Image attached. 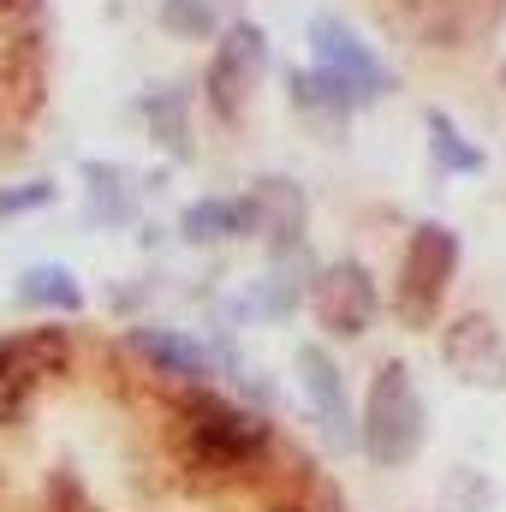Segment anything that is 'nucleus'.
Returning <instances> with one entry per match:
<instances>
[{
	"label": "nucleus",
	"instance_id": "nucleus-9",
	"mask_svg": "<svg viewBox=\"0 0 506 512\" xmlns=\"http://www.w3.org/2000/svg\"><path fill=\"white\" fill-rule=\"evenodd\" d=\"M298 387H304V399H310V411H316V423H322V435L334 441V447H352L358 441V405H352V387H346V370L334 364V352L328 346H298Z\"/></svg>",
	"mask_w": 506,
	"mask_h": 512
},
{
	"label": "nucleus",
	"instance_id": "nucleus-2",
	"mask_svg": "<svg viewBox=\"0 0 506 512\" xmlns=\"http://www.w3.org/2000/svg\"><path fill=\"white\" fill-rule=\"evenodd\" d=\"M310 72L322 78V90L334 96L340 114H358V108H370L393 90V72L381 66V54L334 12L310 18Z\"/></svg>",
	"mask_w": 506,
	"mask_h": 512
},
{
	"label": "nucleus",
	"instance_id": "nucleus-14",
	"mask_svg": "<svg viewBox=\"0 0 506 512\" xmlns=\"http://www.w3.org/2000/svg\"><path fill=\"white\" fill-rule=\"evenodd\" d=\"M84 197L96 227H126L137 215V179L114 161H84Z\"/></svg>",
	"mask_w": 506,
	"mask_h": 512
},
{
	"label": "nucleus",
	"instance_id": "nucleus-7",
	"mask_svg": "<svg viewBox=\"0 0 506 512\" xmlns=\"http://www.w3.org/2000/svg\"><path fill=\"white\" fill-rule=\"evenodd\" d=\"M441 364L477 393H506V334L489 310H459L441 328Z\"/></svg>",
	"mask_w": 506,
	"mask_h": 512
},
{
	"label": "nucleus",
	"instance_id": "nucleus-1",
	"mask_svg": "<svg viewBox=\"0 0 506 512\" xmlns=\"http://www.w3.org/2000/svg\"><path fill=\"white\" fill-rule=\"evenodd\" d=\"M423 393L411 382V370L399 358H387L376 376H370V393H364V411H358V441L370 453V465L381 471H405L417 453H423Z\"/></svg>",
	"mask_w": 506,
	"mask_h": 512
},
{
	"label": "nucleus",
	"instance_id": "nucleus-6",
	"mask_svg": "<svg viewBox=\"0 0 506 512\" xmlns=\"http://www.w3.org/2000/svg\"><path fill=\"white\" fill-rule=\"evenodd\" d=\"M262 72H268V36L256 30L251 18H233L215 36L209 72H203V102L215 108V120H239V108L251 102Z\"/></svg>",
	"mask_w": 506,
	"mask_h": 512
},
{
	"label": "nucleus",
	"instance_id": "nucleus-17",
	"mask_svg": "<svg viewBox=\"0 0 506 512\" xmlns=\"http://www.w3.org/2000/svg\"><path fill=\"white\" fill-rule=\"evenodd\" d=\"M227 24H233V18H227L221 0H161V30L179 36V42H209V36H221Z\"/></svg>",
	"mask_w": 506,
	"mask_h": 512
},
{
	"label": "nucleus",
	"instance_id": "nucleus-15",
	"mask_svg": "<svg viewBox=\"0 0 506 512\" xmlns=\"http://www.w3.org/2000/svg\"><path fill=\"white\" fill-rule=\"evenodd\" d=\"M137 114H143V131H149L167 155H191V96H185L179 84L149 90V96L137 102Z\"/></svg>",
	"mask_w": 506,
	"mask_h": 512
},
{
	"label": "nucleus",
	"instance_id": "nucleus-10",
	"mask_svg": "<svg viewBox=\"0 0 506 512\" xmlns=\"http://www.w3.org/2000/svg\"><path fill=\"white\" fill-rule=\"evenodd\" d=\"M126 352L137 364H149V370H161V376H173V382H191V387H203L215 376L209 346L191 340V334H179V328H131Z\"/></svg>",
	"mask_w": 506,
	"mask_h": 512
},
{
	"label": "nucleus",
	"instance_id": "nucleus-18",
	"mask_svg": "<svg viewBox=\"0 0 506 512\" xmlns=\"http://www.w3.org/2000/svg\"><path fill=\"white\" fill-rule=\"evenodd\" d=\"M54 203V179H18V185H0V221H18V215H36Z\"/></svg>",
	"mask_w": 506,
	"mask_h": 512
},
{
	"label": "nucleus",
	"instance_id": "nucleus-12",
	"mask_svg": "<svg viewBox=\"0 0 506 512\" xmlns=\"http://www.w3.org/2000/svg\"><path fill=\"white\" fill-rule=\"evenodd\" d=\"M256 215H262V239H274V251H292L304 239V221H310V203H304V185L298 179H262L251 191Z\"/></svg>",
	"mask_w": 506,
	"mask_h": 512
},
{
	"label": "nucleus",
	"instance_id": "nucleus-8",
	"mask_svg": "<svg viewBox=\"0 0 506 512\" xmlns=\"http://www.w3.org/2000/svg\"><path fill=\"white\" fill-rule=\"evenodd\" d=\"M66 340L60 334H6L0 340V423H18L36 399V387L48 382V370H60Z\"/></svg>",
	"mask_w": 506,
	"mask_h": 512
},
{
	"label": "nucleus",
	"instance_id": "nucleus-4",
	"mask_svg": "<svg viewBox=\"0 0 506 512\" xmlns=\"http://www.w3.org/2000/svg\"><path fill=\"white\" fill-rule=\"evenodd\" d=\"M459 280V233L441 221L411 227L405 256H399V286H393V310L405 328H429L441 316L447 286Z\"/></svg>",
	"mask_w": 506,
	"mask_h": 512
},
{
	"label": "nucleus",
	"instance_id": "nucleus-3",
	"mask_svg": "<svg viewBox=\"0 0 506 512\" xmlns=\"http://www.w3.org/2000/svg\"><path fill=\"white\" fill-rule=\"evenodd\" d=\"M268 423L256 417L251 405H233V399H215L209 387H197L179 411V447L209 465V471H245L268 453Z\"/></svg>",
	"mask_w": 506,
	"mask_h": 512
},
{
	"label": "nucleus",
	"instance_id": "nucleus-16",
	"mask_svg": "<svg viewBox=\"0 0 506 512\" xmlns=\"http://www.w3.org/2000/svg\"><path fill=\"white\" fill-rule=\"evenodd\" d=\"M423 137H429V161H441V173H459V179L483 173V149L453 126V114L429 108V114H423Z\"/></svg>",
	"mask_w": 506,
	"mask_h": 512
},
{
	"label": "nucleus",
	"instance_id": "nucleus-19",
	"mask_svg": "<svg viewBox=\"0 0 506 512\" xmlns=\"http://www.w3.org/2000/svg\"><path fill=\"white\" fill-rule=\"evenodd\" d=\"M447 489H453L447 512H489L495 507V483H489L483 471H471V465H459V471L447 477Z\"/></svg>",
	"mask_w": 506,
	"mask_h": 512
},
{
	"label": "nucleus",
	"instance_id": "nucleus-11",
	"mask_svg": "<svg viewBox=\"0 0 506 512\" xmlns=\"http://www.w3.org/2000/svg\"><path fill=\"white\" fill-rule=\"evenodd\" d=\"M179 233L191 245H233V239H262V215H256V197H197L185 215H179Z\"/></svg>",
	"mask_w": 506,
	"mask_h": 512
},
{
	"label": "nucleus",
	"instance_id": "nucleus-13",
	"mask_svg": "<svg viewBox=\"0 0 506 512\" xmlns=\"http://www.w3.org/2000/svg\"><path fill=\"white\" fill-rule=\"evenodd\" d=\"M12 298H18L24 310H42V316H72V310H84V286H78V274H72L66 262H36V268H24L18 286H12Z\"/></svg>",
	"mask_w": 506,
	"mask_h": 512
},
{
	"label": "nucleus",
	"instance_id": "nucleus-5",
	"mask_svg": "<svg viewBox=\"0 0 506 512\" xmlns=\"http://www.w3.org/2000/svg\"><path fill=\"white\" fill-rule=\"evenodd\" d=\"M310 310H316V322H322V334H334V340H358V334H370L381 316V286L376 274L358 262V256H334V262H322L316 274H310Z\"/></svg>",
	"mask_w": 506,
	"mask_h": 512
}]
</instances>
